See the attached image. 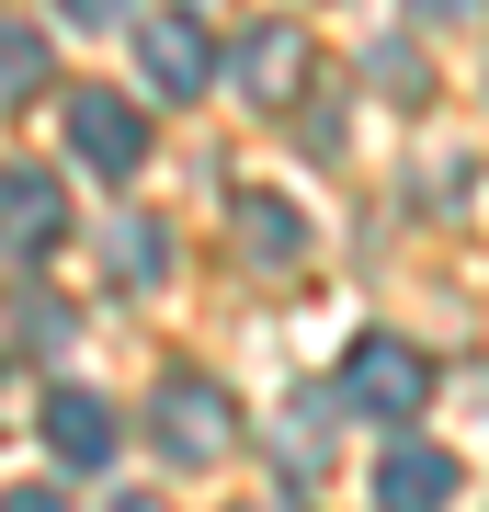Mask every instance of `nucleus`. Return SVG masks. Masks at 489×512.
Returning a JSON list of instances; mask_svg holds the SVG:
<instances>
[{
  "label": "nucleus",
  "instance_id": "8",
  "mask_svg": "<svg viewBox=\"0 0 489 512\" xmlns=\"http://www.w3.org/2000/svg\"><path fill=\"white\" fill-rule=\"evenodd\" d=\"M239 92H251V103H273V114H285L296 92H308V35H296V23H262V35H251V46H239Z\"/></svg>",
  "mask_w": 489,
  "mask_h": 512
},
{
  "label": "nucleus",
  "instance_id": "9",
  "mask_svg": "<svg viewBox=\"0 0 489 512\" xmlns=\"http://www.w3.org/2000/svg\"><path fill=\"white\" fill-rule=\"evenodd\" d=\"M239 251H251L262 274H285V262H308V217H296L285 194H239Z\"/></svg>",
  "mask_w": 489,
  "mask_h": 512
},
{
  "label": "nucleus",
  "instance_id": "17",
  "mask_svg": "<svg viewBox=\"0 0 489 512\" xmlns=\"http://www.w3.org/2000/svg\"><path fill=\"white\" fill-rule=\"evenodd\" d=\"M114 512H171V501H114Z\"/></svg>",
  "mask_w": 489,
  "mask_h": 512
},
{
  "label": "nucleus",
  "instance_id": "7",
  "mask_svg": "<svg viewBox=\"0 0 489 512\" xmlns=\"http://www.w3.org/2000/svg\"><path fill=\"white\" fill-rule=\"evenodd\" d=\"M114 444H126V421L91 399V387H46V456L57 467H114Z\"/></svg>",
  "mask_w": 489,
  "mask_h": 512
},
{
  "label": "nucleus",
  "instance_id": "2",
  "mask_svg": "<svg viewBox=\"0 0 489 512\" xmlns=\"http://www.w3.org/2000/svg\"><path fill=\"white\" fill-rule=\"evenodd\" d=\"M342 399H353L364 421H421V399H433V365H421L410 342H387V330H376V342H353V353H342Z\"/></svg>",
  "mask_w": 489,
  "mask_h": 512
},
{
  "label": "nucleus",
  "instance_id": "1",
  "mask_svg": "<svg viewBox=\"0 0 489 512\" xmlns=\"http://www.w3.org/2000/svg\"><path fill=\"white\" fill-rule=\"evenodd\" d=\"M228 387L217 376H171L160 399H148V444H160L171 467H205V456H228Z\"/></svg>",
  "mask_w": 489,
  "mask_h": 512
},
{
  "label": "nucleus",
  "instance_id": "3",
  "mask_svg": "<svg viewBox=\"0 0 489 512\" xmlns=\"http://www.w3.org/2000/svg\"><path fill=\"white\" fill-rule=\"evenodd\" d=\"M69 148H80V171L126 183V171L148 160V103H126V92H69Z\"/></svg>",
  "mask_w": 489,
  "mask_h": 512
},
{
  "label": "nucleus",
  "instance_id": "4",
  "mask_svg": "<svg viewBox=\"0 0 489 512\" xmlns=\"http://www.w3.org/2000/svg\"><path fill=\"white\" fill-rule=\"evenodd\" d=\"M137 57H148V92H160V103H194L205 80H217V46H205V23L182 12V0L137 23Z\"/></svg>",
  "mask_w": 489,
  "mask_h": 512
},
{
  "label": "nucleus",
  "instance_id": "5",
  "mask_svg": "<svg viewBox=\"0 0 489 512\" xmlns=\"http://www.w3.org/2000/svg\"><path fill=\"white\" fill-rule=\"evenodd\" d=\"M57 239H69V194H57V171H0V251H12V262H46Z\"/></svg>",
  "mask_w": 489,
  "mask_h": 512
},
{
  "label": "nucleus",
  "instance_id": "6",
  "mask_svg": "<svg viewBox=\"0 0 489 512\" xmlns=\"http://www.w3.org/2000/svg\"><path fill=\"white\" fill-rule=\"evenodd\" d=\"M455 501V456L444 444H421V433H387V456H376V512H444Z\"/></svg>",
  "mask_w": 489,
  "mask_h": 512
},
{
  "label": "nucleus",
  "instance_id": "11",
  "mask_svg": "<svg viewBox=\"0 0 489 512\" xmlns=\"http://www.w3.org/2000/svg\"><path fill=\"white\" fill-rule=\"evenodd\" d=\"M35 80H46V35H35V23H0V103L35 92Z\"/></svg>",
  "mask_w": 489,
  "mask_h": 512
},
{
  "label": "nucleus",
  "instance_id": "18",
  "mask_svg": "<svg viewBox=\"0 0 489 512\" xmlns=\"http://www.w3.org/2000/svg\"><path fill=\"white\" fill-rule=\"evenodd\" d=\"M239 512H285V501H239Z\"/></svg>",
  "mask_w": 489,
  "mask_h": 512
},
{
  "label": "nucleus",
  "instance_id": "14",
  "mask_svg": "<svg viewBox=\"0 0 489 512\" xmlns=\"http://www.w3.org/2000/svg\"><path fill=\"white\" fill-rule=\"evenodd\" d=\"M57 12H69V23H114L126 0H57Z\"/></svg>",
  "mask_w": 489,
  "mask_h": 512
},
{
  "label": "nucleus",
  "instance_id": "10",
  "mask_svg": "<svg viewBox=\"0 0 489 512\" xmlns=\"http://www.w3.org/2000/svg\"><path fill=\"white\" fill-rule=\"evenodd\" d=\"M103 262H114V285H137V296H148V285L171 274V228H160V217H126V228L103 239Z\"/></svg>",
  "mask_w": 489,
  "mask_h": 512
},
{
  "label": "nucleus",
  "instance_id": "12",
  "mask_svg": "<svg viewBox=\"0 0 489 512\" xmlns=\"http://www.w3.org/2000/svg\"><path fill=\"white\" fill-rule=\"evenodd\" d=\"M376 92H399V103H421V57H410V46H376Z\"/></svg>",
  "mask_w": 489,
  "mask_h": 512
},
{
  "label": "nucleus",
  "instance_id": "15",
  "mask_svg": "<svg viewBox=\"0 0 489 512\" xmlns=\"http://www.w3.org/2000/svg\"><path fill=\"white\" fill-rule=\"evenodd\" d=\"M410 12H421V23H467L478 0H410Z\"/></svg>",
  "mask_w": 489,
  "mask_h": 512
},
{
  "label": "nucleus",
  "instance_id": "13",
  "mask_svg": "<svg viewBox=\"0 0 489 512\" xmlns=\"http://www.w3.org/2000/svg\"><path fill=\"white\" fill-rule=\"evenodd\" d=\"M23 342L57 353V342H69V308H57V296H35V308H23Z\"/></svg>",
  "mask_w": 489,
  "mask_h": 512
},
{
  "label": "nucleus",
  "instance_id": "16",
  "mask_svg": "<svg viewBox=\"0 0 489 512\" xmlns=\"http://www.w3.org/2000/svg\"><path fill=\"white\" fill-rule=\"evenodd\" d=\"M0 512H69V501H57V490H12V501H0Z\"/></svg>",
  "mask_w": 489,
  "mask_h": 512
}]
</instances>
